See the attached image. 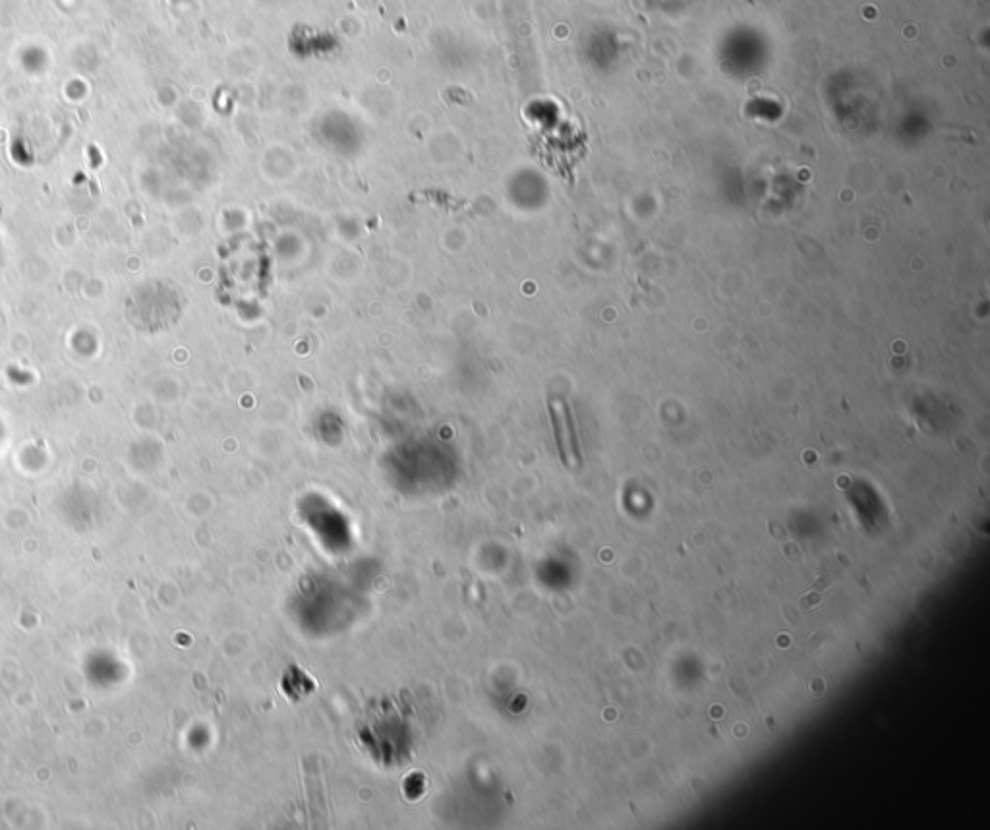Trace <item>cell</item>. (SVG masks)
<instances>
[{
    "label": "cell",
    "instance_id": "6da1fadb",
    "mask_svg": "<svg viewBox=\"0 0 990 830\" xmlns=\"http://www.w3.org/2000/svg\"><path fill=\"white\" fill-rule=\"evenodd\" d=\"M552 409V420H554L555 440L559 447V455L567 467H577L581 463V453L577 444V434H575V424L569 413V407L565 401L554 399L550 403Z\"/></svg>",
    "mask_w": 990,
    "mask_h": 830
},
{
    "label": "cell",
    "instance_id": "7a4b0ae2",
    "mask_svg": "<svg viewBox=\"0 0 990 830\" xmlns=\"http://www.w3.org/2000/svg\"><path fill=\"white\" fill-rule=\"evenodd\" d=\"M820 598H822V594L818 593V591H816V593L809 594V596H805V598L801 600V608H803V610H811V608H815L816 604L820 602Z\"/></svg>",
    "mask_w": 990,
    "mask_h": 830
}]
</instances>
